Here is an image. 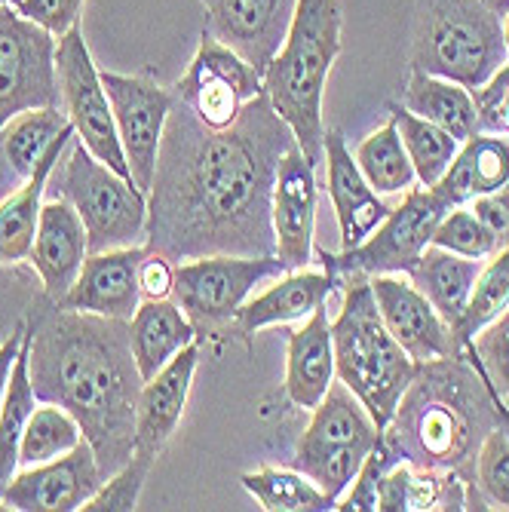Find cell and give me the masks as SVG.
<instances>
[{
    "mask_svg": "<svg viewBox=\"0 0 509 512\" xmlns=\"http://www.w3.org/2000/svg\"><path fill=\"white\" fill-rule=\"evenodd\" d=\"M102 482L105 476L96 451L83 439L74 451L16 473L7 491L0 494V503L19 512H74L83 509Z\"/></svg>",
    "mask_w": 509,
    "mask_h": 512,
    "instance_id": "obj_15",
    "label": "cell"
},
{
    "mask_svg": "<svg viewBox=\"0 0 509 512\" xmlns=\"http://www.w3.org/2000/svg\"><path fill=\"white\" fill-rule=\"evenodd\" d=\"M470 209L488 224V230L497 237L500 249L509 246V184L500 191H494V194L476 197Z\"/></svg>",
    "mask_w": 509,
    "mask_h": 512,
    "instance_id": "obj_44",
    "label": "cell"
},
{
    "mask_svg": "<svg viewBox=\"0 0 509 512\" xmlns=\"http://www.w3.org/2000/svg\"><path fill=\"white\" fill-rule=\"evenodd\" d=\"M467 347H473L494 390L509 405V307L494 322H488Z\"/></svg>",
    "mask_w": 509,
    "mask_h": 512,
    "instance_id": "obj_41",
    "label": "cell"
},
{
    "mask_svg": "<svg viewBox=\"0 0 509 512\" xmlns=\"http://www.w3.org/2000/svg\"><path fill=\"white\" fill-rule=\"evenodd\" d=\"M476 488H479L485 503L509 509V439L503 436L500 427H494L479 448Z\"/></svg>",
    "mask_w": 509,
    "mask_h": 512,
    "instance_id": "obj_40",
    "label": "cell"
},
{
    "mask_svg": "<svg viewBox=\"0 0 509 512\" xmlns=\"http://www.w3.org/2000/svg\"><path fill=\"white\" fill-rule=\"evenodd\" d=\"M341 292L344 298L332 319L335 378L350 387L384 433L418 371V362L387 332L368 276L341 279Z\"/></svg>",
    "mask_w": 509,
    "mask_h": 512,
    "instance_id": "obj_5",
    "label": "cell"
},
{
    "mask_svg": "<svg viewBox=\"0 0 509 512\" xmlns=\"http://www.w3.org/2000/svg\"><path fill=\"white\" fill-rule=\"evenodd\" d=\"M322 163H326L329 197L341 227V252L356 249L381 227V221L390 215V206L365 181L338 129H326V160Z\"/></svg>",
    "mask_w": 509,
    "mask_h": 512,
    "instance_id": "obj_20",
    "label": "cell"
},
{
    "mask_svg": "<svg viewBox=\"0 0 509 512\" xmlns=\"http://www.w3.org/2000/svg\"><path fill=\"white\" fill-rule=\"evenodd\" d=\"M7 197V188H4V184H0V200H4Z\"/></svg>",
    "mask_w": 509,
    "mask_h": 512,
    "instance_id": "obj_50",
    "label": "cell"
},
{
    "mask_svg": "<svg viewBox=\"0 0 509 512\" xmlns=\"http://www.w3.org/2000/svg\"><path fill=\"white\" fill-rule=\"evenodd\" d=\"M154 454L135 451L123 467L102 482V488L83 503V512H129L138 506V497L145 491V482L154 470Z\"/></svg>",
    "mask_w": 509,
    "mask_h": 512,
    "instance_id": "obj_39",
    "label": "cell"
},
{
    "mask_svg": "<svg viewBox=\"0 0 509 512\" xmlns=\"http://www.w3.org/2000/svg\"><path fill=\"white\" fill-rule=\"evenodd\" d=\"M509 50L503 16L491 0H421L411 40V71L433 74L482 89L503 65Z\"/></svg>",
    "mask_w": 509,
    "mask_h": 512,
    "instance_id": "obj_6",
    "label": "cell"
},
{
    "mask_svg": "<svg viewBox=\"0 0 509 512\" xmlns=\"http://www.w3.org/2000/svg\"><path fill=\"white\" fill-rule=\"evenodd\" d=\"M338 283L322 270H289L280 279H273V286L255 298H249L237 319L234 329L240 338H252L255 332L267 329V325H286V322H304L313 316V310L326 307L335 295Z\"/></svg>",
    "mask_w": 509,
    "mask_h": 512,
    "instance_id": "obj_23",
    "label": "cell"
},
{
    "mask_svg": "<svg viewBox=\"0 0 509 512\" xmlns=\"http://www.w3.org/2000/svg\"><path fill=\"white\" fill-rule=\"evenodd\" d=\"M316 166L292 145L273 178L270 221L276 237V258L289 270H304L313 261V234H316Z\"/></svg>",
    "mask_w": 509,
    "mask_h": 512,
    "instance_id": "obj_16",
    "label": "cell"
},
{
    "mask_svg": "<svg viewBox=\"0 0 509 512\" xmlns=\"http://www.w3.org/2000/svg\"><path fill=\"white\" fill-rule=\"evenodd\" d=\"M433 246L454 252V255H464V258H479V261L500 252L497 237L470 206H454L445 212V218L439 221L433 234Z\"/></svg>",
    "mask_w": 509,
    "mask_h": 512,
    "instance_id": "obj_38",
    "label": "cell"
},
{
    "mask_svg": "<svg viewBox=\"0 0 509 512\" xmlns=\"http://www.w3.org/2000/svg\"><path fill=\"white\" fill-rule=\"evenodd\" d=\"M80 10H83V0H22L19 4L22 16L43 25L46 31H53L56 37H62L68 28L77 25Z\"/></svg>",
    "mask_w": 509,
    "mask_h": 512,
    "instance_id": "obj_42",
    "label": "cell"
},
{
    "mask_svg": "<svg viewBox=\"0 0 509 512\" xmlns=\"http://www.w3.org/2000/svg\"><path fill=\"white\" fill-rule=\"evenodd\" d=\"M197 341L194 322L172 298H142L129 319V344L142 378L151 381L157 371Z\"/></svg>",
    "mask_w": 509,
    "mask_h": 512,
    "instance_id": "obj_27",
    "label": "cell"
},
{
    "mask_svg": "<svg viewBox=\"0 0 509 512\" xmlns=\"http://www.w3.org/2000/svg\"><path fill=\"white\" fill-rule=\"evenodd\" d=\"M378 442L381 430L375 427L372 414L344 381L335 378L329 393L313 408V417L292 457V470L304 473L338 506Z\"/></svg>",
    "mask_w": 509,
    "mask_h": 512,
    "instance_id": "obj_8",
    "label": "cell"
},
{
    "mask_svg": "<svg viewBox=\"0 0 509 512\" xmlns=\"http://www.w3.org/2000/svg\"><path fill=\"white\" fill-rule=\"evenodd\" d=\"M0 4H10V7H19V4H22V0H0Z\"/></svg>",
    "mask_w": 509,
    "mask_h": 512,
    "instance_id": "obj_49",
    "label": "cell"
},
{
    "mask_svg": "<svg viewBox=\"0 0 509 512\" xmlns=\"http://www.w3.org/2000/svg\"><path fill=\"white\" fill-rule=\"evenodd\" d=\"M28 356H31V332L25 329V338H22V347H19L16 365H13V375H10L7 399H4V405H0V494L7 491V485L19 473V445H22V433L28 427V417H31L34 399H37L34 387H31Z\"/></svg>",
    "mask_w": 509,
    "mask_h": 512,
    "instance_id": "obj_32",
    "label": "cell"
},
{
    "mask_svg": "<svg viewBox=\"0 0 509 512\" xmlns=\"http://www.w3.org/2000/svg\"><path fill=\"white\" fill-rule=\"evenodd\" d=\"M89 255L86 246V227L77 215V209L59 197L40 206L37 237L31 249V264L43 283V292L50 301H62Z\"/></svg>",
    "mask_w": 509,
    "mask_h": 512,
    "instance_id": "obj_22",
    "label": "cell"
},
{
    "mask_svg": "<svg viewBox=\"0 0 509 512\" xmlns=\"http://www.w3.org/2000/svg\"><path fill=\"white\" fill-rule=\"evenodd\" d=\"M402 105L436 126H442L445 132H451L457 142H467L479 132V105L476 96L460 86L454 80L445 77H433V74H421L411 71L408 86L402 89Z\"/></svg>",
    "mask_w": 509,
    "mask_h": 512,
    "instance_id": "obj_30",
    "label": "cell"
},
{
    "mask_svg": "<svg viewBox=\"0 0 509 512\" xmlns=\"http://www.w3.org/2000/svg\"><path fill=\"white\" fill-rule=\"evenodd\" d=\"M74 126L68 123L59 135L56 142L50 145V151L43 154V160L37 163L34 175L25 178V184L0 200V264H19V261H28L31 258V249H34V237H37V221H40V197L46 191V181L50 175L59 169L71 138H74Z\"/></svg>",
    "mask_w": 509,
    "mask_h": 512,
    "instance_id": "obj_26",
    "label": "cell"
},
{
    "mask_svg": "<svg viewBox=\"0 0 509 512\" xmlns=\"http://www.w3.org/2000/svg\"><path fill=\"white\" fill-rule=\"evenodd\" d=\"M102 83L111 99L114 126L132 172V184L148 197L157 172L163 129L175 105V92L145 77L111 74V71H102Z\"/></svg>",
    "mask_w": 509,
    "mask_h": 512,
    "instance_id": "obj_14",
    "label": "cell"
},
{
    "mask_svg": "<svg viewBox=\"0 0 509 512\" xmlns=\"http://www.w3.org/2000/svg\"><path fill=\"white\" fill-rule=\"evenodd\" d=\"M509 307V246H503L497 255L482 264V273L476 279V286L470 292L467 310L454 325V344L464 353V347L485 329L488 322H494L503 310Z\"/></svg>",
    "mask_w": 509,
    "mask_h": 512,
    "instance_id": "obj_36",
    "label": "cell"
},
{
    "mask_svg": "<svg viewBox=\"0 0 509 512\" xmlns=\"http://www.w3.org/2000/svg\"><path fill=\"white\" fill-rule=\"evenodd\" d=\"M25 329H28V322L22 319L13 335L0 344V405H4L7 399V387H10V375H13V365H16V356H19V347H22V338H25Z\"/></svg>",
    "mask_w": 509,
    "mask_h": 512,
    "instance_id": "obj_45",
    "label": "cell"
},
{
    "mask_svg": "<svg viewBox=\"0 0 509 512\" xmlns=\"http://www.w3.org/2000/svg\"><path fill=\"white\" fill-rule=\"evenodd\" d=\"M83 442V430L74 417L53 405L43 402L40 408L31 411L28 427L22 433V445H19V467H37V463L56 460L68 451H74Z\"/></svg>",
    "mask_w": 509,
    "mask_h": 512,
    "instance_id": "obj_37",
    "label": "cell"
},
{
    "mask_svg": "<svg viewBox=\"0 0 509 512\" xmlns=\"http://www.w3.org/2000/svg\"><path fill=\"white\" fill-rule=\"evenodd\" d=\"M482 264L485 261H479V258L454 255V252H445L430 243L424 249V255L418 258V264H414L405 276L424 292V298L439 310V316L454 332V325L467 310V301H470V292L482 273Z\"/></svg>",
    "mask_w": 509,
    "mask_h": 512,
    "instance_id": "obj_29",
    "label": "cell"
},
{
    "mask_svg": "<svg viewBox=\"0 0 509 512\" xmlns=\"http://www.w3.org/2000/svg\"><path fill=\"white\" fill-rule=\"evenodd\" d=\"M200 365V344H188L172 356L151 381L142 384L135 411V451L160 454L181 424L184 405L191 396V384Z\"/></svg>",
    "mask_w": 509,
    "mask_h": 512,
    "instance_id": "obj_21",
    "label": "cell"
},
{
    "mask_svg": "<svg viewBox=\"0 0 509 512\" xmlns=\"http://www.w3.org/2000/svg\"><path fill=\"white\" fill-rule=\"evenodd\" d=\"M292 145L295 132L267 92L227 129L203 126L175 99L148 191V252L169 261L276 255L270 197L276 166Z\"/></svg>",
    "mask_w": 509,
    "mask_h": 512,
    "instance_id": "obj_1",
    "label": "cell"
},
{
    "mask_svg": "<svg viewBox=\"0 0 509 512\" xmlns=\"http://www.w3.org/2000/svg\"><path fill=\"white\" fill-rule=\"evenodd\" d=\"M368 283H372V295L387 332L414 362L460 356L451 325L424 298V292L411 279H405V273H381Z\"/></svg>",
    "mask_w": 509,
    "mask_h": 512,
    "instance_id": "obj_17",
    "label": "cell"
},
{
    "mask_svg": "<svg viewBox=\"0 0 509 512\" xmlns=\"http://www.w3.org/2000/svg\"><path fill=\"white\" fill-rule=\"evenodd\" d=\"M56 77H59V92H62V108L68 111V120L77 138L86 145V151L96 160H102L108 169H114L120 178L132 181L120 135L114 126L111 99L102 83V71L89 56V46L83 40L80 25L68 28L59 37Z\"/></svg>",
    "mask_w": 509,
    "mask_h": 512,
    "instance_id": "obj_12",
    "label": "cell"
},
{
    "mask_svg": "<svg viewBox=\"0 0 509 512\" xmlns=\"http://www.w3.org/2000/svg\"><path fill=\"white\" fill-rule=\"evenodd\" d=\"M31 387L40 402L65 408L92 445L102 476L135 454L142 371L129 344V319H108L46 298L28 319Z\"/></svg>",
    "mask_w": 509,
    "mask_h": 512,
    "instance_id": "obj_2",
    "label": "cell"
},
{
    "mask_svg": "<svg viewBox=\"0 0 509 512\" xmlns=\"http://www.w3.org/2000/svg\"><path fill=\"white\" fill-rule=\"evenodd\" d=\"M206 31L249 59L261 74L286 40L295 0H200Z\"/></svg>",
    "mask_w": 509,
    "mask_h": 512,
    "instance_id": "obj_18",
    "label": "cell"
},
{
    "mask_svg": "<svg viewBox=\"0 0 509 512\" xmlns=\"http://www.w3.org/2000/svg\"><path fill=\"white\" fill-rule=\"evenodd\" d=\"M56 188L77 209L86 227L89 255L126 246H145L148 197L132 181L120 178L114 169L92 157L77 135L71 138L62 157Z\"/></svg>",
    "mask_w": 509,
    "mask_h": 512,
    "instance_id": "obj_7",
    "label": "cell"
},
{
    "mask_svg": "<svg viewBox=\"0 0 509 512\" xmlns=\"http://www.w3.org/2000/svg\"><path fill=\"white\" fill-rule=\"evenodd\" d=\"M509 184V142L497 132H476L460 145L457 157L445 175L433 184V191L448 209L467 206L476 197L494 194Z\"/></svg>",
    "mask_w": 509,
    "mask_h": 512,
    "instance_id": "obj_25",
    "label": "cell"
},
{
    "mask_svg": "<svg viewBox=\"0 0 509 512\" xmlns=\"http://www.w3.org/2000/svg\"><path fill=\"white\" fill-rule=\"evenodd\" d=\"M445 212L448 206L433 188H421V191L411 188L408 197L396 209H390V215L365 243L341 255H329L326 249H313V255H319L322 267L338 283V289L341 279L347 276L372 279L381 273H408L418 264L424 249L433 243V234Z\"/></svg>",
    "mask_w": 509,
    "mask_h": 512,
    "instance_id": "obj_10",
    "label": "cell"
},
{
    "mask_svg": "<svg viewBox=\"0 0 509 512\" xmlns=\"http://www.w3.org/2000/svg\"><path fill=\"white\" fill-rule=\"evenodd\" d=\"M172 283H175V267L169 258L148 252L138 264V289L142 298H172Z\"/></svg>",
    "mask_w": 509,
    "mask_h": 512,
    "instance_id": "obj_43",
    "label": "cell"
},
{
    "mask_svg": "<svg viewBox=\"0 0 509 512\" xmlns=\"http://www.w3.org/2000/svg\"><path fill=\"white\" fill-rule=\"evenodd\" d=\"M0 166H4V160H0Z\"/></svg>",
    "mask_w": 509,
    "mask_h": 512,
    "instance_id": "obj_51",
    "label": "cell"
},
{
    "mask_svg": "<svg viewBox=\"0 0 509 512\" xmlns=\"http://www.w3.org/2000/svg\"><path fill=\"white\" fill-rule=\"evenodd\" d=\"M356 166L362 169L365 181L372 184V191H378L381 197L405 194V191H411V184L418 181L414 163L402 145V135L396 129L393 117L387 126L362 138L356 148Z\"/></svg>",
    "mask_w": 509,
    "mask_h": 512,
    "instance_id": "obj_34",
    "label": "cell"
},
{
    "mask_svg": "<svg viewBox=\"0 0 509 512\" xmlns=\"http://www.w3.org/2000/svg\"><path fill=\"white\" fill-rule=\"evenodd\" d=\"M503 40H506V50H509V10L503 13ZM503 71L509 74V62L503 65Z\"/></svg>",
    "mask_w": 509,
    "mask_h": 512,
    "instance_id": "obj_47",
    "label": "cell"
},
{
    "mask_svg": "<svg viewBox=\"0 0 509 512\" xmlns=\"http://www.w3.org/2000/svg\"><path fill=\"white\" fill-rule=\"evenodd\" d=\"M172 92L203 126L227 129L264 92V74L203 28L197 53Z\"/></svg>",
    "mask_w": 509,
    "mask_h": 512,
    "instance_id": "obj_13",
    "label": "cell"
},
{
    "mask_svg": "<svg viewBox=\"0 0 509 512\" xmlns=\"http://www.w3.org/2000/svg\"><path fill=\"white\" fill-rule=\"evenodd\" d=\"M56 46L53 31L0 4V129L25 111L62 105Z\"/></svg>",
    "mask_w": 509,
    "mask_h": 512,
    "instance_id": "obj_11",
    "label": "cell"
},
{
    "mask_svg": "<svg viewBox=\"0 0 509 512\" xmlns=\"http://www.w3.org/2000/svg\"><path fill=\"white\" fill-rule=\"evenodd\" d=\"M491 7H494V10H497L500 16H503V13L509 10V0H491Z\"/></svg>",
    "mask_w": 509,
    "mask_h": 512,
    "instance_id": "obj_48",
    "label": "cell"
},
{
    "mask_svg": "<svg viewBox=\"0 0 509 512\" xmlns=\"http://www.w3.org/2000/svg\"><path fill=\"white\" fill-rule=\"evenodd\" d=\"M399 135H402V145L414 163V175L424 184V188H433V184L445 175V169L451 166V160L457 157L460 145L451 132H445L442 126L411 114L402 102H390L387 105Z\"/></svg>",
    "mask_w": 509,
    "mask_h": 512,
    "instance_id": "obj_33",
    "label": "cell"
},
{
    "mask_svg": "<svg viewBox=\"0 0 509 512\" xmlns=\"http://www.w3.org/2000/svg\"><path fill=\"white\" fill-rule=\"evenodd\" d=\"M335 381V341L329 310L319 307L304 319L301 329L289 332L286 359V396L295 408L313 411Z\"/></svg>",
    "mask_w": 509,
    "mask_h": 512,
    "instance_id": "obj_24",
    "label": "cell"
},
{
    "mask_svg": "<svg viewBox=\"0 0 509 512\" xmlns=\"http://www.w3.org/2000/svg\"><path fill=\"white\" fill-rule=\"evenodd\" d=\"M145 255L148 246H126L86 255L74 286L59 304L108 319H132V313L142 304L138 264H142Z\"/></svg>",
    "mask_w": 509,
    "mask_h": 512,
    "instance_id": "obj_19",
    "label": "cell"
},
{
    "mask_svg": "<svg viewBox=\"0 0 509 512\" xmlns=\"http://www.w3.org/2000/svg\"><path fill=\"white\" fill-rule=\"evenodd\" d=\"M65 108H34L19 117H13L4 129H0V160L10 166L16 178H31L43 154L50 151L56 135L68 126Z\"/></svg>",
    "mask_w": 509,
    "mask_h": 512,
    "instance_id": "obj_31",
    "label": "cell"
},
{
    "mask_svg": "<svg viewBox=\"0 0 509 512\" xmlns=\"http://www.w3.org/2000/svg\"><path fill=\"white\" fill-rule=\"evenodd\" d=\"M497 427L494 405L467 353L418 362V371L381 433L390 463L454 473L470 485L476 509H488L476 488V457Z\"/></svg>",
    "mask_w": 509,
    "mask_h": 512,
    "instance_id": "obj_3",
    "label": "cell"
},
{
    "mask_svg": "<svg viewBox=\"0 0 509 512\" xmlns=\"http://www.w3.org/2000/svg\"><path fill=\"white\" fill-rule=\"evenodd\" d=\"M240 482L267 512H326V509H335V500L329 494H322L298 470L261 467L255 473H243Z\"/></svg>",
    "mask_w": 509,
    "mask_h": 512,
    "instance_id": "obj_35",
    "label": "cell"
},
{
    "mask_svg": "<svg viewBox=\"0 0 509 512\" xmlns=\"http://www.w3.org/2000/svg\"><path fill=\"white\" fill-rule=\"evenodd\" d=\"M378 509H476L470 485L454 473L418 470L396 460L378 482Z\"/></svg>",
    "mask_w": 509,
    "mask_h": 512,
    "instance_id": "obj_28",
    "label": "cell"
},
{
    "mask_svg": "<svg viewBox=\"0 0 509 512\" xmlns=\"http://www.w3.org/2000/svg\"><path fill=\"white\" fill-rule=\"evenodd\" d=\"M283 273H289V267L276 255L191 258L175 267L172 301L194 322L197 335H209L234 322L261 283L280 279Z\"/></svg>",
    "mask_w": 509,
    "mask_h": 512,
    "instance_id": "obj_9",
    "label": "cell"
},
{
    "mask_svg": "<svg viewBox=\"0 0 509 512\" xmlns=\"http://www.w3.org/2000/svg\"><path fill=\"white\" fill-rule=\"evenodd\" d=\"M341 25L338 0H295L286 40L264 71L273 111L292 126L298 148L313 166L326 160L322 99L341 56Z\"/></svg>",
    "mask_w": 509,
    "mask_h": 512,
    "instance_id": "obj_4",
    "label": "cell"
},
{
    "mask_svg": "<svg viewBox=\"0 0 509 512\" xmlns=\"http://www.w3.org/2000/svg\"><path fill=\"white\" fill-rule=\"evenodd\" d=\"M479 132H497V135H503L506 142H509V86L503 89V96L491 108L482 111Z\"/></svg>",
    "mask_w": 509,
    "mask_h": 512,
    "instance_id": "obj_46",
    "label": "cell"
}]
</instances>
